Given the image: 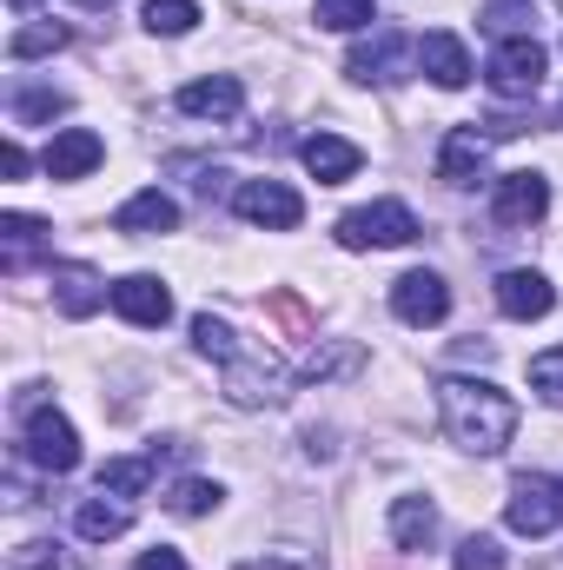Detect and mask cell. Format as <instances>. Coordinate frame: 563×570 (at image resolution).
Returning a JSON list of instances; mask_svg holds the SVG:
<instances>
[{
  "mask_svg": "<svg viewBox=\"0 0 563 570\" xmlns=\"http://www.w3.org/2000/svg\"><path fill=\"white\" fill-rule=\"evenodd\" d=\"M67 40H73V33H67L60 20H40V27H20V33L7 40V53H13V60H33V53H53V47H67Z\"/></svg>",
  "mask_w": 563,
  "mask_h": 570,
  "instance_id": "obj_29",
  "label": "cell"
},
{
  "mask_svg": "<svg viewBox=\"0 0 563 570\" xmlns=\"http://www.w3.org/2000/svg\"><path fill=\"white\" fill-rule=\"evenodd\" d=\"M531 392H537L544 405H557V412H563V345L531 358Z\"/></svg>",
  "mask_w": 563,
  "mask_h": 570,
  "instance_id": "obj_32",
  "label": "cell"
},
{
  "mask_svg": "<svg viewBox=\"0 0 563 570\" xmlns=\"http://www.w3.org/2000/svg\"><path fill=\"white\" fill-rule=\"evenodd\" d=\"M392 544L398 551H431L437 544V504L431 498H398L392 504Z\"/></svg>",
  "mask_w": 563,
  "mask_h": 570,
  "instance_id": "obj_21",
  "label": "cell"
},
{
  "mask_svg": "<svg viewBox=\"0 0 563 570\" xmlns=\"http://www.w3.org/2000/svg\"><path fill=\"white\" fill-rule=\"evenodd\" d=\"M484 166H491V140L477 127H451L444 134V146H437V179L444 186H477Z\"/></svg>",
  "mask_w": 563,
  "mask_h": 570,
  "instance_id": "obj_10",
  "label": "cell"
},
{
  "mask_svg": "<svg viewBox=\"0 0 563 570\" xmlns=\"http://www.w3.org/2000/svg\"><path fill=\"white\" fill-rule=\"evenodd\" d=\"M107 298H113V285H100L93 266H73V259H67V266H53V305H60L67 318H93Z\"/></svg>",
  "mask_w": 563,
  "mask_h": 570,
  "instance_id": "obj_14",
  "label": "cell"
},
{
  "mask_svg": "<svg viewBox=\"0 0 563 570\" xmlns=\"http://www.w3.org/2000/svg\"><path fill=\"white\" fill-rule=\"evenodd\" d=\"M312 20L332 27V33H365L378 20V7L372 0H312Z\"/></svg>",
  "mask_w": 563,
  "mask_h": 570,
  "instance_id": "obj_25",
  "label": "cell"
},
{
  "mask_svg": "<svg viewBox=\"0 0 563 570\" xmlns=\"http://www.w3.org/2000/svg\"><path fill=\"white\" fill-rule=\"evenodd\" d=\"M7 7H13V13H27V7H40V0H7Z\"/></svg>",
  "mask_w": 563,
  "mask_h": 570,
  "instance_id": "obj_37",
  "label": "cell"
},
{
  "mask_svg": "<svg viewBox=\"0 0 563 570\" xmlns=\"http://www.w3.org/2000/svg\"><path fill=\"white\" fill-rule=\"evenodd\" d=\"M504 524H511L517 538H551V531L563 524V484L551 478V471H524V478L511 484Z\"/></svg>",
  "mask_w": 563,
  "mask_h": 570,
  "instance_id": "obj_6",
  "label": "cell"
},
{
  "mask_svg": "<svg viewBox=\"0 0 563 570\" xmlns=\"http://www.w3.org/2000/svg\"><path fill=\"white\" fill-rule=\"evenodd\" d=\"M40 233H47L40 219H27V213H7V219H0V266H7V273H20V266L40 253Z\"/></svg>",
  "mask_w": 563,
  "mask_h": 570,
  "instance_id": "obj_22",
  "label": "cell"
},
{
  "mask_svg": "<svg viewBox=\"0 0 563 570\" xmlns=\"http://www.w3.org/2000/svg\"><path fill=\"white\" fill-rule=\"evenodd\" d=\"M219 498H226V491H219V484H206V478H179V484H172V498H166V504H172V511H179V518H206V511H219Z\"/></svg>",
  "mask_w": 563,
  "mask_h": 570,
  "instance_id": "obj_30",
  "label": "cell"
},
{
  "mask_svg": "<svg viewBox=\"0 0 563 570\" xmlns=\"http://www.w3.org/2000/svg\"><path fill=\"white\" fill-rule=\"evenodd\" d=\"M239 107H246V87L233 73H213V80L179 87V114H192V120H239Z\"/></svg>",
  "mask_w": 563,
  "mask_h": 570,
  "instance_id": "obj_13",
  "label": "cell"
},
{
  "mask_svg": "<svg viewBox=\"0 0 563 570\" xmlns=\"http://www.w3.org/2000/svg\"><path fill=\"white\" fill-rule=\"evenodd\" d=\"M392 312L405 325H437L451 312V285L437 273H405V279H392Z\"/></svg>",
  "mask_w": 563,
  "mask_h": 570,
  "instance_id": "obj_12",
  "label": "cell"
},
{
  "mask_svg": "<svg viewBox=\"0 0 563 570\" xmlns=\"http://www.w3.org/2000/svg\"><path fill=\"white\" fill-rule=\"evenodd\" d=\"M531 20H537V0H491V7H484V27L504 33V40L531 33Z\"/></svg>",
  "mask_w": 563,
  "mask_h": 570,
  "instance_id": "obj_31",
  "label": "cell"
},
{
  "mask_svg": "<svg viewBox=\"0 0 563 570\" xmlns=\"http://www.w3.org/2000/svg\"><path fill=\"white\" fill-rule=\"evenodd\" d=\"M544 47L531 40V33H517V40H497L491 47V67H484V80H491V94L497 100H531L537 87H544Z\"/></svg>",
  "mask_w": 563,
  "mask_h": 570,
  "instance_id": "obj_7",
  "label": "cell"
},
{
  "mask_svg": "<svg viewBox=\"0 0 563 570\" xmlns=\"http://www.w3.org/2000/svg\"><path fill=\"white\" fill-rule=\"evenodd\" d=\"M80 7H113V0H80Z\"/></svg>",
  "mask_w": 563,
  "mask_h": 570,
  "instance_id": "obj_38",
  "label": "cell"
},
{
  "mask_svg": "<svg viewBox=\"0 0 563 570\" xmlns=\"http://www.w3.org/2000/svg\"><path fill=\"white\" fill-rule=\"evenodd\" d=\"M491 213H497V226H537L551 213V179L544 173H504Z\"/></svg>",
  "mask_w": 563,
  "mask_h": 570,
  "instance_id": "obj_9",
  "label": "cell"
},
{
  "mask_svg": "<svg viewBox=\"0 0 563 570\" xmlns=\"http://www.w3.org/2000/svg\"><path fill=\"white\" fill-rule=\"evenodd\" d=\"M412 239H418V213L405 199H372V206L338 219V246L345 253H385V246H412Z\"/></svg>",
  "mask_w": 563,
  "mask_h": 570,
  "instance_id": "obj_3",
  "label": "cell"
},
{
  "mask_svg": "<svg viewBox=\"0 0 563 570\" xmlns=\"http://www.w3.org/2000/svg\"><path fill=\"white\" fill-rule=\"evenodd\" d=\"M0 166H7V179H20V173H27V146L7 140V146H0Z\"/></svg>",
  "mask_w": 563,
  "mask_h": 570,
  "instance_id": "obj_35",
  "label": "cell"
},
{
  "mask_svg": "<svg viewBox=\"0 0 563 570\" xmlns=\"http://www.w3.org/2000/svg\"><path fill=\"white\" fill-rule=\"evenodd\" d=\"M60 114H67V94H53V87L13 94V127H47V120H60Z\"/></svg>",
  "mask_w": 563,
  "mask_h": 570,
  "instance_id": "obj_28",
  "label": "cell"
},
{
  "mask_svg": "<svg viewBox=\"0 0 563 570\" xmlns=\"http://www.w3.org/2000/svg\"><path fill=\"white\" fill-rule=\"evenodd\" d=\"M73 531H80L87 544H113V538H127V531H134V504H127V498H113V504H107V491H100V498H87V504L73 511Z\"/></svg>",
  "mask_w": 563,
  "mask_h": 570,
  "instance_id": "obj_20",
  "label": "cell"
},
{
  "mask_svg": "<svg viewBox=\"0 0 563 570\" xmlns=\"http://www.w3.org/2000/svg\"><path fill=\"white\" fill-rule=\"evenodd\" d=\"M412 67H418V40L398 27H372V40H358L345 60V73L358 87H398V80H412Z\"/></svg>",
  "mask_w": 563,
  "mask_h": 570,
  "instance_id": "obj_4",
  "label": "cell"
},
{
  "mask_svg": "<svg viewBox=\"0 0 563 570\" xmlns=\"http://www.w3.org/2000/svg\"><path fill=\"white\" fill-rule=\"evenodd\" d=\"M134 570H192V564H186L179 551H166V544H159V551H146V558H140Z\"/></svg>",
  "mask_w": 563,
  "mask_h": 570,
  "instance_id": "obj_34",
  "label": "cell"
},
{
  "mask_svg": "<svg viewBox=\"0 0 563 570\" xmlns=\"http://www.w3.org/2000/svg\"><path fill=\"white\" fill-rule=\"evenodd\" d=\"M358 365H365V352H358L352 338H338V345H312L305 365H298V379L318 385V379H338V372H358Z\"/></svg>",
  "mask_w": 563,
  "mask_h": 570,
  "instance_id": "obj_23",
  "label": "cell"
},
{
  "mask_svg": "<svg viewBox=\"0 0 563 570\" xmlns=\"http://www.w3.org/2000/svg\"><path fill=\"white\" fill-rule=\"evenodd\" d=\"M113 312H120L127 325H166V318H172V292L152 279V273H134V279L113 285Z\"/></svg>",
  "mask_w": 563,
  "mask_h": 570,
  "instance_id": "obj_15",
  "label": "cell"
},
{
  "mask_svg": "<svg viewBox=\"0 0 563 570\" xmlns=\"http://www.w3.org/2000/svg\"><path fill=\"white\" fill-rule=\"evenodd\" d=\"M0 570H80V564H73L67 544H53V538H27V544L7 551V564Z\"/></svg>",
  "mask_w": 563,
  "mask_h": 570,
  "instance_id": "obj_26",
  "label": "cell"
},
{
  "mask_svg": "<svg viewBox=\"0 0 563 570\" xmlns=\"http://www.w3.org/2000/svg\"><path fill=\"white\" fill-rule=\"evenodd\" d=\"M418 67L437 80V87H451V94H457V87H471V73H477L457 33H424V40H418Z\"/></svg>",
  "mask_w": 563,
  "mask_h": 570,
  "instance_id": "obj_18",
  "label": "cell"
},
{
  "mask_svg": "<svg viewBox=\"0 0 563 570\" xmlns=\"http://www.w3.org/2000/svg\"><path fill=\"white\" fill-rule=\"evenodd\" d=\"M20 451L40 464V471H53V478H67L73 464H80V431L67 425L53 405H20Z\"/></svg>",
  "mask_w": 563,
  "mask_h": 570,
  "instance_id": "obj_5",
  "label": "cell"
},
{
  "mask_svg": "<svg viewBox=\"0 0 563 570\" xmlns=\"http://www.w3.org/2000/svg\"><path fill=\"white\" fill-rule=\"evenodd\" d=\"M457 570H504V551H497V538L471 531V538L457 544Z\"/></svg>",
  "mask_w": 563,
  "mask_h": 570,
  "instance_id": "obj_33",
  "label": "cell"
},
{
  "mask_svg": "<svg viewBox=\"0 0 563 570\" xmlns=\"http://www.w3.org/2000/svg\"><path fill=\"white\" fill-rule=\"evenodd\" d=\"M192 345L226 372V399L239 405V412H266V405H285V392H292V372H285L279 358L266 352V345H246L226 318H213V312H199L192 318Z\"/></svg>",
  "mask_w": 563,
  "mask_h": 570,
  "instance_id": "obj_1",
  "label": "cell"
},
{
  "mask_svg": "<svg viewBox=\"0 0 563 570\" xmlns=\"http://www.w3.org/2000/svg\"><path fill=\"white\" fill-rule=\"evenodd\" d=\"M100 159H107V140H100V134H87V127H67V134H53V140H47V153H40L47 179H87Z\"/></svg>",
  "mask_w": 563,
  "mask_h": 570,
  "instance_id": "obj_11",
  "label": "cell"
},
{
  "mask_svg": "<svg viewBox=\"0 0 563 570\" xmlns=\"http://www.w3.org/2000/svg\"><path fill=\"white\" fill-rule=\"evenodd\" d=\"M152 471H159V458H107V464H100V491L140 498L146 484H152Z\"/></svg>",
  "mask_w": 563,
  "mask_h": 570,
  "instance_id": "obj_24",
  "label": "cell"
},
{
  "mask_svg": "<svg viewBox=\"0 0 563 570\" xmlns=\"http://www.w3.org/2000/svg\"><path fill=\"white\" fill-rule=\"evenodd\" d=\"M239 570H312V564H298V558H259V564H239Z\"/></svg>",
  "mask_w": 563,
  "mask_h": 570,
  "instance_id": "obj_36",
  "label": "cell"
},
{
  "mask_svg": "<svg viewBox=\"0 0 563 570\" xmlns=\"http://www.w3.org/2000/svg\"><path fill=\"white\" fill-rule=\"evenodd\" d=\"M146 33H166V40H179V33H192L199 27V0H146Z\"/></svg>",
  "mask_w": 563,
  "mask_h": 570,
  "instance_id": "obj_27",
  "label": "cell"
},
{
  "mask_svg": "<svg viewBox=\"0 0 563 570\" xmlns=\"http://www.w3.org/2000/svg\"><path fill=\"white\" fill-rule=\"evenodd\" d=\"M113 226L134 233V239H152V233H172V226H179V206H172V193L146 186V193H134V199L113 213Z\"/></svg>",
  "mask_w": 563,
  "mask_h": 570,
  "instance_id": "obj_19",
  "label": "cell"
},
{
  "mask_svg": "<svg viewBox=\"0 0 563 570\" xmlns=\"http://www.w3.org/2000/svg\"><path fill=\"white\" fill-rule=\"evenodd\" d=\"M551 305H557V285L544 279V273H531V266H517V273L497 279V312L504 318H544Z\"/></svg>",
  "mask_w": 563,
  "mask_h": 570,
  "instance_id": "obj_16",
  "label": "cell"
},
{
  "mask_svg": "<svg viewBox=\"0 0 563 570\" xmlns=\"http://www.w3.org/2000/svg\"><path fill=\"white\" fill-rule=\"evenodd\" d=\"M233 213L253 219V226H266V233H292V226L305 219V199H298L285 179H246V186L233 193Z\"/></svg>",
  "mask_w": 563,
  "mask_h": 570,
  "instance_id": "obj_8",
  "label": "cell"
},
{
  "mask_svg": "<svg viewBox=\"0 0 563 570\" xmlns=\"http://www.w3.org/2000/svg\"><path fill=\"white\" fill-rule=\"evenodd\" d=\"M298 153H305V173H312L318 186H345V179L365 166V153H358L352 140H338V134H312Z\"/></svg>",
  "mask_w": 563,
  "mask_h": 570,
  "instance_id": "obj_17",
  "label": "cell"
},
{
  "mask_svg": "<svg viewBox=\"0 0 563 570\" xmlns=\"http://www.w3.org/2000/svg\"><path fill=\"white\" fill-rule=\"evenodd\" d=\"M437 412H444L451 444H464L477 458H497L517 438V405L484 379H437Z\"/></svg>",
  "mask_w": 563,
  "mask_h": 570,
  "instance_id": "obj_2",
  "label": "cell"
}]
</instances>
